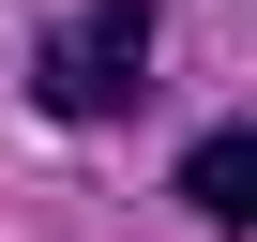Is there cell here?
Here are the masks:
<instances>
[{
    "label": "cell",
    "mask_w": 257,
    "mask_h": 242,
    "mask_svg": "<svg viewBox=\"0 0 257 242\" xmlns=\"http://www.w3.org/2000/svg\"><path fill=\"white\" fill-rule=\"evenodd\" d=\"M152 46H167L152 0H76V16L31 31V106L46 121H121V106L152 91Z\"/></svg>",
    "instance_id": "1"
},
{
    "label": "cell",
    "mask_w": 257,
    "mask_h": 242,
    "mask_svg": "<svg viewBox=\"0 0 257 242\" xmlns=\"http://www.w3.org/2000/svg\"><path fill=\"white\" fill-rule=\"evenodd\" d=\"M182 212H212V227H257V121H212V137L182 152Z\"/></svg>",
    "instance_id": "2"
}]
</instances>
